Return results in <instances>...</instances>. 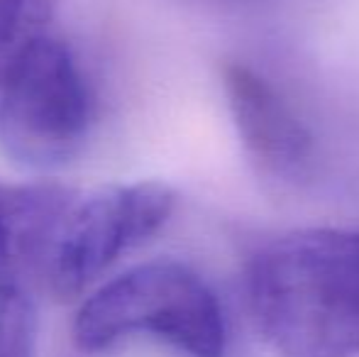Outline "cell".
<instances>
[{
    "label": "cell",
    "instance_id": "obj_5",
    "mask_svg": "<svg viewBox=\"0 0 359 357\" xmlns=\"http://www.w3.org/2000/svg\"><path fill=\"white\" fill-rule=\"evenodd\" d=\"M222 90L250 157L274 177H303L316 157V140L274 83L247 64L227 62Z\"/></svg>",
    "mask_w": 359,
    "mask_h": 357
},
{
    "label": "cell",
    "instance_id": "obj_8",
    "mask_svg": "<svg viewBox=\"0 0 359 357\" xmlns=\"http://www.w3.org/2000/svg\"><path fill=\"white\" fill-rule=\"evenodd\" d=\"M37 309L27 294L0 301V357H37Z\"/></svg>",
    "mask_w": 359,
    "mask_h": 357
},
{
    "label": "cell",
    "instance_id": "obj_3",
    "mask_svg": "<svg viewBox=\"0 0 359 357\" xmlns=\"http://www.w3.org/2000/svg\"><path fill=\"white\" fill-rule=\"evenodd\" d=\"M93 125V93L74 49L37 39L0 83V149L15 164L54 172L72 164Z\"/></svg>",
    "mask_w": 359,
    "mask_h": 357
},
{
    "label": "cell",
    "instance_id": "obj_7",
    "mask_svg": "<svg viewBox=\"0 0 359 357\" xmlns=\"http://www.w3.org/2000/svg\"><path fill=\"white\" fill-rule=\"evenodd\" d=\"M54 0H0V83L37 39L49 34Z\"/></svg>",
    "mask_w": 359,
    "mask_h": 357
},
{
    "label": "cell",
    "instance_id": "obj_4",
    "mask_svg": "<svg viewBox=\"0 0 359 357\" xmlns=\"http://www.w3.org/2000/svg\"><path fill=\"white\" fill-rule=\"evenodd\" d=\"M176 208V191L164 181L110 184L76 194L52 255L44 286L72 301L98 281L118 257L159 233Z\"/></svg>",
    "mask_w": 359,
    "mask_h": 357
},
{
    "label": "cell",
    "instance_id": "obj_6",
    "mask_svg": "<svg viewBox=\"0 0 359 357\" xmlns=\"http://www.w3.org/2000/svg\"><path fill=\"white\" fill-rule=\"evenodd\" d=\"M79 191L59 181H0V301L44 281L59 225Z\"/></svg>",
    "mask_w": 359,
    "mask_h": 357
},
{
    "label": "cell",
    "instance_id": "obj_1",
    "mask_svg": "<svg viewBox=\"0 0 359 357\" xmlns=\"http://www.w3.org/2000/svg\"><path fill=\"white\" fill-rule=\"evenodd\" d=\"M255 328L279 357L359 353V233L313 228L281 235L247 267Z\"/></svg>",
    "mask_w": 359,
    "mask_h": 357
},
{
    "label": "cell",
    "instance_id": "obj_2",
    "mask_svg": "<svg viewBox=\"0 0 359 357\" xmlns=\"http://www.w3.org/2000/svg\"><path fill=\"white\" fill-rule=\"evenodd\" d=\"M76 348L98 355L151 338L184 357H225V316L208 281L176 260H154L100 284L72 323Z\"/></svg>",
    "mask_w": 359,
    "mask_h": 357
}]
</instances>
